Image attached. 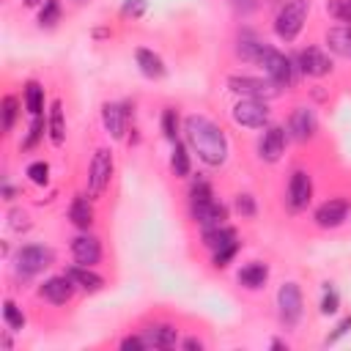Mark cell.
Returning a JSON list of instances; mask_svg holds the SVG:
<instances>
[{"instance_id": "d4e9b609", "label": "cell", "mask_w": 351, "mask_h": 351, "mask_svg": "<svg viewBox=\"0 0 351 351\" xmlns=\"http://www.w3.org/2000/svg\"><path fill=\"white\" fill-rule=\"evenodd\" d=\"M266 277H269V269H266V263H247L241 271H239V282L244 285V288H250V291H258V288H263V282H266Z\"/></svg>"}, {"instance_id": "8d00e7d4", "label": "cell", "mask_w": 351, "mask_h": 351, "mask_svg": "<svg viewBox=\"0 0 351 351\" xmlns=\"http://www.w3.org/2000/svg\"><path fill=\"white\" fill-rule=\"evenodd\" d=\"M8 225H11V230L25 233V230H30V217H27L22 208H14V211L8 214Z\"/></svg>"}, {"instance_id": "7c38bea8", "label": "cell", "mask_w": 351, "mask_h": 351, "mask_svg": "<svg viewBox=\"0 0 351 351\" xmlns=\"http://www.w3.org/2000/svg\"><path fill=\"white\" fill-rule=\"evenodd\" d=\"M310 197H313V181H310V176L304 170H293L291 181H288V206H291V211L307 208Z\"/></svg>"}, {"instance_id": "8fae6325", "label": "cell", "mask_w": 351, "mask_h": 351, "mask_svg": "<svg viewBox=\"0 0 351 351\" xmlns=\"http://www.w3.org/2000/svg\"><path fill=\"white\" fill-rule=\"evenodd\" d=\"M129 118H132L129 104H115V101H107V104L101 107V123H104L107 134H110V137H115V140H121V137H123Z\"/></svg>"}, {"instance_id": "f35d334b", "label": "cell", "mask_w": 351, "mask_h": 351, "mask_svg": "<svg viewBox=\"0 0 351 351\" xmlns=\"http://www.w3.org/2000/svg\"><path fill=\"white\" fill-rule=\"evenodd\" d=\"M326 8H329V14H332V16H337L340 22H351V8H348V3H346V0H329V3H326Z\"/></svg>"}, {"instance_id": "83f0119b", "label": "cell", "mask_w": 351, "mask_h": 351, "mask_svg": "<svg viewBox=\"0 0 351 351\" xmlns=\"http://www.w3.org/2000/svg\"><path fill=\"white\" fill-rule=\"evenodd\" d=\"M170 167H173V173L176 176H189V154H186V148L176 140V145H173V156H170Z\"/></svg>"}, {"instance_id": "44dd1931", "label": "cell", "mask_w": 351, "mask_h": 351, "mask_svg": "<svg viewBox=\"0 0 351 351\" xmlns=\"http://www.w3.org/2000/svg\"><path fill=\"white\" fill-rule=\"evenodd\" d=\"M66 274L74 280V285H80L82 291H88V293H93V291H99L101 285H104V277L101 274H96L90 266H71V269H66Z\"/></svg>"}, {"instance_id": "603a6c76", "label": "cell", "mask_w": 351, "mask_h": 351, "mask_svg": "<svg viewBox=\"0 0 351 351\" xmlns=\"http://www.w3.org/2000/svg\"><path fill=\"white\" fill-rule=\"evenodd\" d=\"M233 241H236V230L228 228V225L203 228V244H206L211 252H217V250H222V247H228V244H233Z\"/></svg>"}, {"instance_id": "e0dca14e", "label": "cell", "mask_w": 351, "mask_h": 351, "mask_svg": "<svg viewBox=\"0 0 351 351\" xmlns=\"http://www.w3.org/2000/svg\"><path fill=\"white\" fill-rule=\"evenodd\" d=\"M71 255H74V261L80 266H93V263L101 261V244H99L96 236H88V233L85 236H77L71 241Z\"/></svg>"}, {"instance_id": "5bb4252c", "label": "cell", "mask_w": 351, "mask_h": 351, "mask_svg": "<svg viewBox=\"0 0 351 351\" xmlns=\"http://www.w3.org/2000/svg\"><path fill=\"white\" fill-rule=\"evenodd\" d=\"M74 280L69 277V274H60V277H49V280H44L41 282V288H38V293L47 299V302H52V304H66L71 296H74Z\"/></svg>"}, {"instance_id": "52a82bcc", "label": "cell", "mask_w": 351, "mask_h": 351, "mask_svg": "<svg viewBox=\"0 0 351 351\" xmlns=\"http://www.w3.org/2000/svg\"><path fill=\"white\" fill-rule=\"evenodd\" d=\"M277 313L285 326H296L302 318V291L296 282H285L277 291Z\"/></svg>"}, {"instance_id": "8992f818", "label": "cell", "mask_w": 351, "mask_h": 351, "mask_svg": "<svg viewBox=\"0 0 351 351\" xmlns=\"http://www.w3.org/2000/svg\"><path fill=\"white\" fill-rule=\"evenodd\" d=\"M233 121L244 129H263L269 123V107L261 99H241L233 107Z\"/></svg>"}, {"instance_id": "ee69618b", "label": "cell", "mask_w": 351, "mask_h": 351, "mask_svg": "<svg viewBox=\"0 0 351 351\" xmlns=\"http://www.w3.org/2000/svg\"><path fill=\"white\" fill-rule=\"evenodd\" d=\"M230 3H233V8L241 11V14H247V11H252V8L258 5V0H230Z\"/></svg>"}, {"instance_id": "f546056e", "label": "cell", "mask_w": 351, "mask_h": 351, "mask_svg": "<svg viewBox=\"0 0 351 351\" xmlns=\"http://www.w3.org/2000/svg\"><path fill=\"white\" fill-rule=\"evenodd\" d=\"M0 112H3V132H11V126H14V121H16V112H19V101H16L14 96H3Z\"/></svg>"}, {"instance_id": "d590c367", "label": "cell", "mask_w": 351, "mask_h": 351, "mask_svg": "<svg viewBox=\"0 0 351 351\" xmlns=\"http://www.w3.org/2000/svg\"><path fill=\"white\" fill-rule=\"evenodd\" d=\"M236 252H239V241H233V244H228V247L217 250L211 261H214V266H217V269H222V266H228V263L236 258Z\"/></svg>"}, {"instance_id": "836d02e7", "label": "cell", "mask_w": 351, "mask_h": 351, "mask_svg": "<svg viewBox=\"0 0 351 351\" xmlns=\"http://www.w3.org/2000/svg\"><path fill=\"white\" fill-rule=\"evenodd\" d=\"M44 129H47L44 118H41V115H33V123H30V132H27V137L22 140V148H33V145H36V143L41 140Z\"/></svg>"}, {"instance_id": "e575fe53", "label": "cell", "mask_w": 351, "mask_h": 351, "mask_svg": "<svg viewBox=\"0 0 351 351\" xmlns=\"http://www.w3.org/2000/svg\"><path fill=\"white\" fill-rule=\"evenodd\" d=\"M27 178H30L33 184L44 186V184L49 181V165H47V162H33V165H27Z\"/></svg>"}, {"instance_id": "9c48e42d", "label": "cell", "mask_w": 351, "mask_h": 351, "mask_svg": "<svg viewBox=\"0 0 351 351\" xmlns=\"http://www.w3.org/2000/svg\"><path fill=\"white\" fill-rule=\"evenodd\" d=\"M348 211H351V206H348V200H343V197H332V200H326V203H321L318 208H315V225L318 228H340L346 219H348Z\"/></svg>"}, {"instance_id": "c3c4849f", "label": "cell", "mask_w": 351, "mask_h": 351, "mask_svg": "<svg viewBox=\"0 0 351 351\" xmlns=\"http://www.w3.org/2000/svg\"><path fill=\"white\" fill-rule=\"evenodd\" d=\"M346 3H348V8H351V0H346Z\"/></svg>"}, {"instance_id": "60d3db41", "label": "cell", "mask_w": 351, "mask_h": 351, "mask_svg": "<svg viewBox=\"0 0 351 351\" xmlns=\"http://www.w3.org/2000/svg\"><path fill=\"white\" fill-rule=\"evenodd\" d=\"M145 5H148V0H126L121 11H123V16H134L137 19V16L145 14Z\"/></svg>"}, {"instance_id": "4316f807", "label": "cell", "mask_w": 351, "mask_h": 351, "mask_svg": "<svg viewBox=\"0 0 351 351\" xmlns=\"http://www.w3.org/2000/svg\"><path fill=\"white\" fill-rule=\"evenodd\" d=\"M263 47H266L263 41H258V38H252V36H241L239 44H236V52H239L241 60H252V63H258Z\"/></svg>"}, {"instance_id": "74e56055", "label": "cell", "mask_w": 351, "mask_h": 351, "mask_svg": "<svg viewBox=\"0 0 351 351\" xmlns=\"http://www.w3.org/2000/svg\"><path fill=\"white\" fill-rule=\"evenodd\" d=\"M337 307H340V296H337V291H335V288H329V285H326L324 299H321V313H324V315H332V313H337Z\"/></svg>"}, {"instance_id": "f1b7e54d", "label": "cell", "mask_w": 351, "mask_h": 351, "mask_svg": "<svg viewBox=\"0 0 351 351\" xmlns=\"http://www.w3.org/2000/svg\"><path fill=\"white\" fill-rule=\"evenodd\" d=\"M206 200H214V192H211V184L206 178H195L192 186H189V203L197 206V203H206Z\"/></svg>"}, {"instance_id": "ba28073f", "label": "cell", "mask_w": 351, "mask_h": 351, "mask_svg": "<svg viewBox=\"0 0 351 351\" xmlns=\"http://www.w3.org/2000/svg\"><path fill=\"white\" fill-rule=\"evenodd\" d=\"M258 63L266 69V74H269L271 82H277V85H291L293 82V66H291V60L282 52H277L274 47L266 44Z\"/></svg>"}, {"instance_id": "484cf974", "label": "cell", "mask_w": 351, "mask_h": 351, "mask_svg": "<svg viewBox=\"0 0 351 351\" xmlns=\"http://www.w3.org/2000/svg\"><path fill=\"white\" fill-rule=\"evenodd\" d=\"M25 110L30 115H41V110H44V88L36 80H30L25 85Z\"/></svg>"}, {"instance_id": "ab89813d", "label": "cell", "mask_w": 351, "mask_h": 351, "mask_svg": "<svg viewBox=\"0 0 351 351\" xmlns=\"http://www.w3.org/2000/svg\"><path fill=\"white\" fill-rule=\"evenodd\" d=\"M236 211L241 217H255V197L252 195H236Z\"/></svg>"}, {"instance_id": "1f68e13d", "label": "cell", "mask_w": 351, "mask_h": 351, "mask_svg": "<svg viewBox=\"0 0 351 351\" xmlns=\"http://www.w3.org/2000/svg\"><path fill=\"white\" fill-rule=\"evenodd\" d=\"M60 19V0H44L41 11H38V22L41 27H52Z\"/></svg>"}, {"instance_id": "ffe728a7", "label": "cell", "mask_w": 351, "mask_h": 351, "mask_svg": "<svg viewBox=\"0 0 351 351\" xmlns=\"http://www.w3.org/2000/svg\"><path fill=\"white\" fill-rule=\"evenodd\" d=\"M326 47L340 58H351V25L329 27L326 30Z\"/></svg>"}, {"instance_id": "7402d4cb", "label": "cell", "mask_w": 351, "mask_h": 351, "mask_svg": "<svg viewBox=\"0 0 351 351\" xmlns=\"http://www.w3.org/2000/svg\"><path fill=\"white\" fill-rule=\"evenodd\" d=\"M47 132H49L52 145H63V140H66V121H63V101H60V99H55V101L49 104Z\"/></svg>"}, {"instance_id": "bcb514c9", "label": "cell", "mask_w": 351, "mask_h": 351, "mask_svg": "<svg viewBox=\"0 0 351 351\" xmlns=\"http://www.w3.org/2000/svg\"><path fill=\"white\" fill-rule=\"evenodd\" d=\"M271 348H288L282 340H271Z\"/></svg>"}, {"instance_id": "3957f363", "label": "cell", "mask_w": 351, "mask_h": 351, "mask_svg": "<svg viewBox=\"0 0 351 351\" xmlns=\"http://www.w3.org/2000/svg\"><path fill=\"white\" fill-rule=\"evenodd\" d=\"M52 258H55L52 250L44 247V244H25V247H19L16 255H14V269H16V274H22V277H33V274L44 271V269L52 263Z\"/></svg>"}, {"instance_id": "30bf717a", "label": "cell", "mask_w": 351, "mask_h": 351, "mask_svg": "<svg viewBox=\"0 0 351 351\" xmlns=\"http://www.w3.org/2000/svg\"><path fill=\"white\" fill-rule=\"evenodd\" d=\"M318 132V121H315V112L310 107H293L291 118H288V134L299 143H307L313 134Z\"/></svg>"}, {"instance_id": "7dc6e473", "label": "cell", "mask_w": 351, "mask_h": 351, "mask_svg": "<svg viewBox=\"0 0 351 351\" xmlns=\"http://www.w3.org/2000/svg\"><path fill=\"white\" fill-rule=\"evenodd\" d=\"M38 3H41V0H25V5H30V8H33V5H38Z\"/></svg>"}, {"instance_id": "4fadbf2b", "label": "cell", "mask_w": 351, "mask_h": 351, "mask_svg": "<svg viewBox=\"0 0 351 351\" xmlns=\"http://www.w3.org/2000/svg\"><path fill=\"white\" fill-rule=\"evenodd\" d=\"M299 71L307 77H324L332 71V60L321 47H307L299 52Z\"/></svg>"}, {"instance_id": "6da1fadb", "label": "cell", "mask_w": 351, "mask_h": 351, "mask_svg": "<svg viewBox=\"0 0 351 351\" xmlns=\"http://www.w3.org/2000/svg\"><path fill=\"white\" fill-rule=\"evenodd\" d=\"M184 132H186V143L200 156V162H206L208 167L225 165V159H228V137L211 118L189 115L184 121Z\"/></svg>"}, {"instance_id": "4dcf8cb0", "label": "cell", "mask_w": 351, "mask_h": 351, "mask_svg": "<svg viewBox=\"0 0 351 351\" xmlns=\"http://www.w3.org/2000/svg\"><path fill=\"white\" fill-rule=\"evenodd\" d=\"M3 318H5L8 329H14V332H19V329L25 326V315H22V310H19L11 299H5V302H3Z\"/></svg>"}, {"instance_id": "ac0fdd59", "label": "cell", "mask_w": 351, "mask_h": 351, "mask_svg": "<svg viewBox=\"0 0 351 351\" xmlns=\"http://www.w3.org/2000/svg\"><path fill=\"white\" fill-rule=\"evenodd\" d=\"M143 340L148 348H173L178 343V332L167 324H156V326L143 329Z\"/></svg>"}, {"instance_id": "2e32d148", "label": "cell", "mask_w": 351, "mask_h": 351, "mask_svg": "<svg viewBox=\"0 0 351 351\" xmlns=\"http://www.w3.org/2000/svg\"><path fill=\"white\" fill-rule=\"evenodd\" d=\"M192 217L200 228H217V225H225L228 219V206L219 203V200H206V203H197L192 206Z\"/></svg>"}, {"instance_id": "f6af8a7d", "label": "cell", "mask_w": 351, "mask_h": 351, "mask_svg": "<svg viewBox=\"0 0 351 351\" xmlns=\"http://www.w3.org/2000/svg\"><path fill=\"white\" fill-rule=\"evenodd\" d=\"M184 348H192V351L197 348V351H200V348H203V343H200L197 337H189V340H184Z\"/></svg>"}, {"instance_id": "7bdbcfd3", "label": "cell", "mask_w": 351, "mask_h": 351, "mask_svg": "<svg viewBox=\"0 0 351 351\" xmlns=\"http://www.w3.org/2000/svg\"><path fill=\"white\" fill-rule=\"evenodd\" d=\"M121 348H123V351H143V348H148V346H145L143 335H129V337L121 340Z\"/></svg>"}, {"instance_id": "5b68a950", "label": "cell", "mask_w": 351, "mask_h": 351, "mask_svg": "<svg viewBox=\"0 0 351 351\" xmlns=\"http://www.w3.org/2000/svg\"><path fill=\"white\" fill-rule=\"evenodd\" d=\"M110 176H112V154L107 148H99L90 159V167H88V195L99 197L107 189Z\"/></svg>"}, {"instance_id": "b9f144b4", "label": "cell", "mask_w": 351, "mask_h": 351, "mask_svg": "<svg viewBox=\"0 0 351 351\" xmlns=\"http://www.w3.org/2000/svg\"><path fill=\"white\" fill-rule=\"evenodd\" d=\"M348 332H351V315H346V318H343V321L335 326V332H329V337H326V346H329V343H337V340H340L343 335H348Z\"/></svg>"}, {"instance_id": "9a60e30c", "label": "cell", "mask_w": 351, "mask_h": 351, "mask_svg": "<svg viewBox=\"0 0 351 351\" xmlns=\"http://www.w3.org/2000/svg\"><path fill=\"white\" fill-rule=\"evenodd\" d=\"M285 129L282 126H269L266 132H263V137H261V143H258V154H261V159L263 162H277L280 156H282V151H285Z\"/></svg>"}, {"instance_id": "cb8c5ba5", "label": "cell", "mask_w": 351, "mask_h": 351, "mask_svg": "<svg viewBox=\"0 0 351 351\" xmlns=\"http://www.w3.org/2000/svg\"><path fill=\"white\" fill-rule=\"evenodd\" d=\"M134 58H137L140 71H143L148 80H159V77L165 74V63H162V58H159L156 52H151V49L140 47V49L134 52Z\"/></svg>"}, {"instance_id": "7a4b0ae2", "label": "cell", "mask_w": 351, "mask_h": 351, "mask_svg": "<svg viewBox=\"0 0 351 351\" xmlns=\"http://www.w3.org/2000/svg\"><path fill=\"white\" fill-rule=\"evenodd\" d=\"M307 11H310V0H288L274 16V33L282 41H293L299 36V30L304 27Z\"/></svg>"}, {"instance_id": "277c9868", "label": "cell", "mask_w": 351, "mask_h": 351, "mask_svg": "<svg viewBox=\"0 0 351 351\" xmlns=\"http://www.w3.org/2000/svg\"><path fill=\"white\" fill-rule=\"evenodd\" d=\"M228 85L241 99H261V101H266L269 96H277V82H271V80L266 82V80H258V77L233 74V77H228Z\"/></svg>"}, {"instance_id": "d6986e66", "label": "cell", "mask_w": 351, "mask_h": 351, "mask_svg": "<svg viewBox=\"0 0 351 351\" xmlns=\"http://www.w3.org/2000/svg\"><path fill=\"white\" fill-rule=\"evenodd\" d=\"M69 219H71V225L80 228V230H88V228L93 225V206H90V200H88L85 195H77V197L71 200V206H69Z\"/></svg>"}, {"instance_id": "d6a6232c", "label": "cell", "mask_w": 351, "mask_h": 351, "mask_svg": "<svg viewBox=\"0 0 351 351\" xmlns=\"http://www.w3.org/2000/svg\"><path fill=\"white\" fill-rule=\"evenodd\" d=\"M162 132H165L167 140L176 143V137H178V115H176V110H170V107L162 112Z\"/></svg>"}]
</instances>
